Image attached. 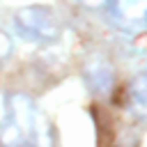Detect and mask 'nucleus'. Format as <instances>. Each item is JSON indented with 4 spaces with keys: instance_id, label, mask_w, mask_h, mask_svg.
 <instances>
[{
    "instance_id": "f03ea898",
    "label": "nucleus",
    "mask_w": 147,
    "mask_h": 147,
    "mask_svg": "<svg viewBox=\"0 0 147 147\" xmlns=\"http://www.w3.org/2000/svg\"><path fill=\"white\" fill-rule=\"evenodd\" d=\"M14 30L21 39L34 44H48L60 37L62 23L55 9L46 5H28L14 14Z\"/></svg>"
},
{
    "instance_id": "0eeeda50",
    "label": "nucleus",
    "mask_w": 147,
    "mask_h": 147,
    "mask_svg": "<svg viewBox=\"0 0 147 147\" xmlns=\"http://www.w3.org/2000/svg\"><path fill=\"white\" fill-rule=\"evenodd\" d=\"M78 5H83V7H87V9H99V7H103L108 0H76Z\"/></svg>"
},
{
    "instance_id": "7ed1b4c3",
    "label": "nucleus",
    "mask_w": 147,
    "mask_h": 147,
    "mask_svg": "<svg viewBox=\"0 0 147 147\" xmlns=\"http://www.w3.org/2000/svg\"><path fill=\"white\" fill-rule=\"evenodd\" d=\"M83 76H85V83L87 87L94 92V94H106L110 92L113 83H115V69L113 64L101 57V55H92L85 67H83Z\"/></svg>"
},
{
    "instance_id": "39448f33",
    "label": "nucleus",
    "mask_w": 147,
    "mask_h": 147,
    "mask_svg": "<svg viewBox=\"0 0 147 147\" xmlns=\"http://www.w3.org/2000/svg\"><path fill=\"white\" fill-rule=\"evenodd\" d=\"M129 103L136 115L147 119V74H140L129 85Z\"/></svg>"
},
{
    "instance_id": "f257e3e1",
    "label": "nucleus",
    "mask_w": 147,
    "mask_h": 147,
    "mask_svg": "<svg viewBox=\"0 0 147 147\" xmlns=\"http://www.w3.org/2000/svg\"><path fill=\"white\" fill-rule=\"evenodd\" d=\"M0 147H51V133L34 101L14 92L7 96V117L0 124Z\"/></svg>"
},
{
    "instance_id": "20e7f679",
    "label": "nucleus",
    "mask_w": 147,
    "mask_h": 147,
    "mask_svg": "<svg viewBox=\"0 0 147 147\" xmlns=\"http://www.w3.org/2000/svg\"><path fill=\"white\" fill-rule=\"evenodd\" d=\"M113 16L119 28L138 30L147 23V0H115Z\"/></svg>"
},
{
    "instance_id": "423d86ee",
    "label": "nucleus",
    "mask_w": 147,
    "mask_h": 147,
    "mask_svg": "<svg viewBox=\"0 0 147 147\" xmlns=\"http://www.w3.org/2000/svg\"><path fill=\"white\" fill-rule=\"evenodd\" d=\"M9 53H11V39L0 30V60H5Z\"/></svg>"
}]
</instances>
